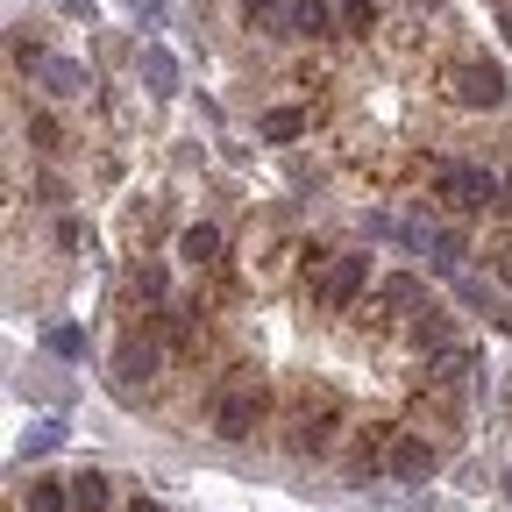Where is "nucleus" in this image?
Wrapping results in <instances>:
<instances>
[{
  "label": "nucleus",
  "mask_w": 512,
  "mask_h": 512,
  "mask_svg": "<svg viewBox=\"0 0 512 512\" xmlns=\"http://www.w3.org/2000/svg\"><path fill=\"white\" fill-rule=\"evenodd\" d=\"M207 427L221 434V441H249L256 427H264V384H221L214 392V406H207Z\"/></svg>",
  "instance_id": "f257e3e1"
},
{
  "label": "nucleus",
  "mask_w": 512,
  "mask_h": 512,
  "mask_svg": "<svg viewBox=\"0 0 512 512\" xmlns=\"http://www.w3.org/2000/svg\"><path fill=\"white\" fill-rule=\"evenodd\" d=\"M363 278H370V256H356V249H349V256H335V264H328V271H320V285H313V299H320V306H328V313H342V306H349V299L363 292Z\"/></svg>",
  "instance_id": "20e7f679"
},
{
  "label": "nucleus",
  "mask_w": 512,
  "mask_h": 512,
  "mask_svg": "<svg viewBox=\"0 0 512 512\" xmlns=\"http://www.w3.org/2000/svg\"><path fill=\"white\" fill-rule=\"evenodd\" d=\"M29 136H36V150H57V121H50V114H36V121H29Z\"/></svg>",
  "instance_id": "6ab92c4d"
},
{
  "label": "nucleus",
  "mask_w": 512,
  "mask_h": 512,
  "mask_svg": "<svg viewBox=\"0 0 512 512\" xmlns=\"http://www.w3.org/2000/svg\"><path fill=\"white\" fill-rule=\"evenodd\" d=\"M384 306H399V313H420V278H384Z\"/></svg>",
  "instance_id": "2eb2a0df"
},
{
  "label": "nucleus",
  "mask_w": 512,
  "mask_h": 512,
  "mask_svg": "<svg viewBox=\"0 0 512 512\" xmlns=\"http://www.w3.org/2000/svg\"><path fill=\"white\" fill-rule=\"evenodd\" d=\"M406 335H413V349H427V356H441V349H448V313H441V306L427 299V306H420V313L406 320Z\"/></svg>",
  "instance_id": "6e6552de"
},
{
  "label": "nucleus",
  "mask_w": 512,
  "mask_h": 512,
  "mask_svg": "<svg viewBox=\"0 0 512 512\" xmlns=\"http://www.w3.org/2000/svg\"><path fill=\"white\" fill-rule=\"evenodd\" d=\"M292 36H335L328 0H292Z\"/></svg>",
  "instance_id": "9d476101"
},
{
  "label": "nucleus",
  "mask_w": 512,
  "mask_h": 512,
  "mask_svg": "<svg viewBox=\"0 0 512 512\" xmlns=\"http://www.w3.org/2000/svg\"><path fill=\"white\" fill-rule=\"evenodd\" d=\"M342 22H349L356 36H370V29H377V8H370V0H342Z\"/></svg>",
  "instance_id": "dca6fc26"
},
{
  "label": "nucleus",
  "mask_w": 512,
  "mask_h": 512,
  "mask_svg": "<svg viewBox=\"0 0 512 512\" xmlns=\"http://www.w3.org/2000/svg\"><path fill=\"white\" fill-rule=\"evenodd\" d=\"M128 512H164V505H150V498H143V505H128Z\"/></svg>",
  "instance_id": "412c9836"
},
{
  "label": "nucleus",
  "mask_w": 512,
  "mask_h": 512,
  "mask_svg": "<svg viewBox=\"0 0 512 512\" xmlns=\"http://www.w3.org/2000/svg\"><path fill=\"white\" fill-rule=\"evenodd\" d=\"M29 512H72V477H64V484H29Z\"/></svg>",
  "instance_id": "ddd939ff"
},
{
  "label": "nucleus",
  "mask_w": 512,
  "mask_h": 512,
  "mask_svg": "<svg viewBox=\"0 0 512 512\" xmlns=\"http://www.w3.org/2000/svg\"><path fill=\"white\" fill-rule=\"evenodd\" d=\"M384 463H392V477L420 484V477H434V448H427L420 434H399V441H392V456H384Z\"/></svg>",
  "instance_id": "423d86ee"
},
{
  "label": "nucleus",
  "mask_w": 512,
  "mask_h": 512,
  "mask_svg": "<svg viewBox=\"0 0 512 512\" xmlns=\"http://www.w3.org/2000/svg\"><path fill=\"white\" fill-rule=\"evenodd\" d=\"M150 370H157V349H150V342H128L121 363H114V392H121V399H136V377L150 384Z\"/></svg>",
  "instance_id": "0eeeda50"
},
{
  "label": "nucleus",
  "mask_w": 512,
  "mask_h": 512,
  "mask_svg": "<svg viewBox=\"0 0 512 512\" xmlns=\"http://www.w3.org/2000/svg\"><path fill=\"white\" fill-rule=\"evenodd\" d=\"M264 136H271V143L306 136V114H299V107H271V114H264Z\"/></svg>",
  "instance_id": "4468645a"
},
{
  "label": "nucleus",
  "mask_w": 512,
  "mask_h": 512,
  "mask_svg": "<svg viewBox=\"0 0 512 512\" xmlns=\"http://www.w3.org/2000/svg\"><path fill=\"white\" fill-rule=\"evenodd\" d=\"M50 349H57V356H79L86 335H79V328H50Z\"/></svg>",
  "instance_id": "a211bd4d"
},
{
  "label": "nucleus",
  "mask_w": 512,
  "mask_h": 512,
  "mask_svg": "<svg viewBox=\"0 0 512 512\" xmlns=\"http://www.w3.org/2000/svg\"><path fill=\"white\" fill-rule=\"evenodd\" d=\"M505 498H512V470H505Z\"/></svg>",
  "instance_id": "4be33fe9"
},
{
  "label": "nucleus",
  "mask_w": 512,
  "mask_h": 512,
  "mask_svg": "<svg viewBox=\"0 0 512 512\" xmlns=\"http://www.w3.org/2000/svg\"><path fill=\"white\" fill-rule=\"evenodd\" d=\"M178 256H185L192 271H214V264H221V228H207V221L185 228V235H178Z\"/></svg>",
  "instance_id": "1a4fd4ad"
},
{
  "label": "nucleus",
  "mask_w": 512,
  "mask_h": 512,
  "mask_svg": "<svg viewBox=\"0 0 512 512\" xmlns=\"http://www.w3.org/2000/svg\"><path fill=\"white\" fill-rule=\"evenodd\" d=\"M143 72H150L157 93H171V57H164V50H143Z\"/></svg>",
  "instance_id": "f3484780"
},
{
  "label": "nucleus",
  "mask_w": 512,
  "mask_h": 512,
  "mask_svg": "<svg viewBox=\"0 0 512 512\" xmlns=\"http://www.w3.org/2000/svg\"><path fill=\"white\" fill-rule=\"evenodd\" d=\"M328 441H335V406H328V399H320V406L306 399V406L292 413V456H320Z\"/></svg>",
  "instance_id": "39448f33"
},
{
  "label": "nucleus",
  "mask_w": 512,
  "mask_h": 512,
  "mask_svg": "<svg viewBox=\"0 0 512 512\" xmlns=\"http://www.w3.org/2000/svg\"><path fill=\"white\" fill-rule=\"evenodd\" d=\"M434 192L456 214H477V207H491L498 200V185H491V171H477V164H441L434 171Z\"/></svg>",
  "instance_id": "7ed1b4c3"
},
{
  "label": "nucleus",
  "mask_w": 512,
  "mask_h": 512,
  "mask_svg": "<svg viewBox=\"0 0 512 512\" xmlns=\"http://www.w3.org/2000/svg\"><path fill=\"white\" fill-rule=\"evenodd\" d=\"M43 79H50V93H57V100H79V93L93 86L79 64H64V57H57V64H43Z\"/></svg>",
  "instance_id": "f8f14e48"
},
{
  "label": "nucleus",
  "mask_w": 512,
  "mask_h": 512,
  "mask_svg": "<svg viewBox=\"0 0 512 512\" xmlns=\"http://www.w3.org/2000/svg\"><path fill=\"white\" fill-rule=\"evenodd\" d=\"M72 512H107V477L100 470H79L72 477Z\"/></svg>",
  "instance_id": "9b49d317"
},
{
  "label": "nucleus",
  "mask_w": 512,
  "mask_h": 512,
  "mask_svg": "<svg viewBox=\"0 0 512 512\" xmlns=\"http://www.w3.org/2000/svg\"><path fill=\"white\" fill-rule=\"evenodd\" d=\"M505 214H512V192H505Z\"/></svg>",
  "instance_id": "5701e85b"
},
{
  "label": "nucleus",
  "mask_w": 512,
  "mask_h": 512,
  "mask_svg": "<svg viewBox=\"0 0 512 512\" xmlns=\"http://www.w3.org/2000/svg\"><path fill=\"white\" fill-rule=\"evenodd\" d=\"M491 271H498V285H512V242H498V249H491Z\"/></svg>",
  "instance_id": "aec40b11"
},
{
  "label": "nucleus",
  "mask_w": 512,
  "mask_h": 512,
  "mask_svg": "<svg viewBox=\"0 0 512 512\" xmlns=\"http://www.w3.org/2000/svg\"><path fill=\"white\" fill-rule=\"evenodd\" d=\"M441 93L456 107H498L505 100V72L491 57H463V64H448V72H441Z\"/></svg>",
  "instance_id": "f03ea898"
}]
</instances>
